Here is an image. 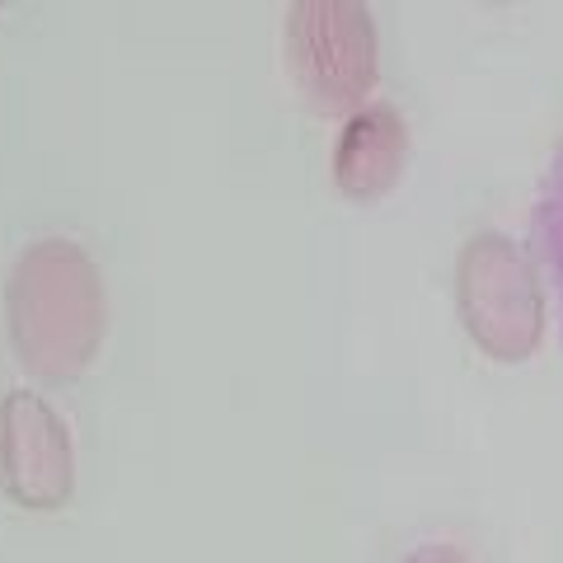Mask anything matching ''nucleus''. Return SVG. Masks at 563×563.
Masks as SVG:
<instances>
[{
  "label": "nucleus",
  "mask_w": 563,
  "mask_h": 563,
  "mask_svg": "<svg viewBox=\"0 0 563 563\" xmlns=\"http://www.w3.org/2000/svg\"><path fill=\"white\" fill-rule=\"evenodd\" d=\"M14 357L38 380H76L103 347L109 301L99 263L76 240H33L5 287Z\"/></svg>",
  "instance_id": "f257e3e1"
},
{
  "label": "nucleus",
  "mask_w": 563,
  "mask_h": 563,
  "mask_svg": "<svg viewBox=\"0 0 563 563\" xmlns=\"http://www.w3.org/2000/svg\"><path fill=\"white\" fill-rule=\"evenodd\" d=\"M287 66L310 113L352 118L366 109L380 76L376 24L352 0H301L287 10Z\"/></svg>",
  "instance_id": "f03ea898"
},
{
  "label": "nucleus",
  "mask_w": 563,
  "mask_h": 563,
  "mask_svg": "<svg viewBox=\"0 0 563 563\" xmlns=\"http://www.w3.org/2000/svg\"><path fill=\"white\" fill-rule=\"evenodd\" d=\"M455 310L474 347L493 362L517 366L536 357L544 339V291L536 263L507 235H474L455 258Z\"/></svg>",
  "instance_id": "7ed1b4c3"
},
{
  "label": "nucleus",
  "mask_w": 563,
  "mask_h": 563,
  "mask_svg": "<svg viewBox=\"0 0 563 563\" xmlns=\"http://www.w3.org/2000/svg\"><path fill=\"white\" fill-rule=\"evenodd\" d=\"M0 493L24 512H62L76 493V446L43 395H0Z\"/></svg>",
  "instance_id": "20e7f679"
},
{
  "label": "nucleus",
  "mask_w": 563,
  "mask_h": 563,
  "mask_svg": "<svg viewBox=\"0 0 563 563\" xmlns=\"http://www.w3.org/2000/svg\"><path fill=\"white\" fill-rule=\"evenodd\" d=\"M409 169V128L395 103H366L352 113L333 146V184L347 202H380Z\"/></svg>",
  "instance_id": "39448f33"
},
{
  "label": "nucleus",
  "mask_w": 563,
  "mask_h": 563,
  "mask_svg": "<svg viewBox=\"0 0 563 563\" xmlns=\"http://www.w3.org/2000/svg\"><path fill=\"white\" fill-rule=\"evenodd\" d=\"M540 231H544V244H550V258H554V273H559V287H563V155L554 161L550 184H544Z\"/></svg>",
  "instance_id": "423d86ee"
},
{
  "label": "nucleus",
  "mask_w": 563,
  "mask_h": 563,
  "mask_svg": "<svg viewBox=\"0 0 563 563\" xmlns=\"http://www.w3.org/2000/svg\"><path fill=\"white\" fill-rule=\"evenodd\" d=\"M404 563H470V559L455 550V544H418V550Z\"/></svg>",
  "instance_id": "0eeeda50"
}]
</instances>
